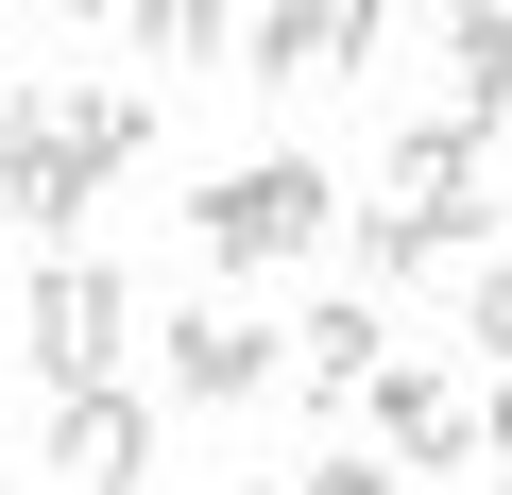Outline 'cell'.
I'll return each mask as SVG.
<instances>
[{"label":"cell","mask_w":512,"mask_h":495,"mask_svg":"<svg viewBox=\"0 0 512 495\" xmlns=\"http://www.w3.org/2000/svg\"><path fill=\"white\" fill-rule=\"evenodd\" d=\"M188 239H205V274L239 291V274H274V257H325V239H342V188H325V154H256V171H222L188 205Z\"/></svg>","instance_id":"1"},{"label":"cell","mask_w":512,"mask_h":495,"mask_svg":"<svg viewBox=\"0 0 512 495\" xmlns=\"http://www.w3.org/2000/svg\"><path fill=\"white\" fill-rule=\"evenodd\" d=\"M18 325H35V376H52V393H120V359H137V291H120V257H35Z\"/></svg>","instance_id":"2"},{"label":"cell","mask_w":512,"mask_h":495,"mask_svg":"<svg viewBox=\"0 0 512 495\" xmlns=\"http://www.w3.org/2000/svg\"><path fill=\"white\" fill-rule=\"evenodd\" d=\"M154 376H171L188 410H239V393H274V376H291V325H256L239 291H205V308L154 325Z\"/></svg>","instance_id":"3"},{"label":"cell","mask_w":512,"mask_h":495,"mask_svg":"<svg viewBox=\"0 0 512 495\" xmlns=\"http://www.w3.org/2000/svg\"><path fill=\"white\" fill-rule=\"evenodd\" d=\"M222 52H239V86H325V69H376V0H256Z\"/></svg>","instance_id":"4"},{"label":"cell","mask_w":512,"mask_h":495,"mask_svg":"<svg viewBox=\"0 0 512 495\" xmlns=\"http://www.w3.org/2000/svg\"><path fill=\"white\" fill-rule=\"evenodd\" d=\"M359 410H376V461H393V495H410V478H444V461H478V410H461L427 359H376V393H359Z\"/></svg>","instance_id":"5"},{"label":"cell","mask_w":512,"mask_h":495,"mask_svg":"<svg viewBox=\"0 0 512 495\" xmlns=\"http://www.w3.org/2000/svg\"><path fill=\"white\" fill-rule=\"evenodd\" d=\"M52 478L69 495H137L154 478V393H52Z\"/></svg>","instance_id":"6"},{"label":"cell","mask_w":512,"mask_h":495,"mask_svg":"<svg viewBox=\"0 0 512 495\" xmlns=\"http://www.w3.org/2000/svg\"><path fill=\"white\" fill-rule=\"evenodd\" d=\"M35 137L103 188V171H137V154H154V103H137V86H35Z\"/></svg>","instance_id":"7"},{"label":"cell","mask_w":512,"mask_h":495,"mask_svg":"<svg viewBox=\"0 0 512 495\" xmlns=\"http://www.w3.org/2000/svg\"><path fill=\"white\" fill-rule=\"evenodd\" d=\"M376 359H393V325H376V291H342V308H308V325H291V376H308L325 410H359V393H376Z\"/></svg>","instance_id":"8"},{"label":"cell","mask_w":512,"mask_h":495,"mask_svg":"<svg viewBox=\"0 0 512 495\" xmlns=\"http://www.w3.org/2000/svg\"><path fill=\"white\" fill-rule=\"evenodd\" d=\"M393 222H478V137L461 120H410L393 137Z\"/></svg>","instance_id":"9"},{"label":"cell","mask_w":512,"mask_h":495,"mask_svg":"<svg viewBox=\"0 0 512 495\" xmlns=\"http://www.w3.org/2000/svg\"><path fill=\"white\" fill-rule=\"evenodd\" d=\"M0 205H18V222H35V239H52V257H86V222H103V188H86V171H69V154H52V137H35V154H18V171H0Z\"/></svg>","instance_id":"10"},{"label":"cell","mask_w":512,"mask_h":495,"mask_svg":"<svg viewBox=\"0 0 512 495\" xmlns=\"http://www.w3.org/2000/svg\"><path fill=\"white\" fill-rule=\"evenodd\" d=\"M444 69H461V103H444L461 137H478V120H512V18H495V0H478V18H444Z\"/></svg>","instance_id":"11"},{"label":"cell","mask_w":512,"mask_h":495,"mask_svg":"<svg viewBox=\"0 0 512 495\" xmlns=\"http://www.w3.org/2000/svg\"><path fill=\"white\" fill-rule=\"evenodd\" d=\"M120 35H137V52H171V69H205V52L239 35V18H222V0H137V18H120Z\"/></svg>","instance_id":"12"},{"label":"cell","mask_w":512,"mask_h":495,"mask_svg":"<svg viewBox=\"0 0 512 495\" xmlns=\"http://www.w3.org/2000/svg\"><path fill=\"white\" fill-rule=\"evenodd\" d=\"M461 342L512 376V257H478V274H461Z\"/></svg>","instance_id":"13"},{"label":"cell","mask_w":512,"mask_h":495,"mask_svg":"<svg viewBox=\"0 0 512 495\" xmlns=\"http://www.w3.org/2000/svg\"><path fill=\"white\" fill-rule=\"evenodd\" d=\"M291 495H393V478H376L359 444H325V461H291Z\"/></svg>","instance_id":"14"},{"label":"cell","mask_w":512,"mask_h":495,"mask_svg":"<svg viewBox=\"0 0 512 495\" xmlns=\"http://www.w3.org/2000/svg\"><path fill=\"white\" fill-rule=\"evenodd\" d=\"M35 154V86H0V171H18Z\"/></svg>","instance_id":"15"},{"label":"cell","mask_w":512,"mask_h":495,"mask_svg":"<svg viewBox=\"0 0 512 495\" xmlns=\"http://www.w3.org/2000/svg\"><path fill=\"white\" fill-rule=\"evenodd\" d=\"M478 461H495V478H512V376H495V410H478Z\"/></svg>","instance_id":"16"},{"label":"cell","mask_w":512,"mask_h":495,"mask_svg":"<svg viewBox=\"0 0 512 495\" xmlns=\"http://www.w3.org/2000/svg\"><path fill=\"white\" fill-rule=\"evenodd\" d=\"M239 495H291V478H239Z\"/></svg>","instance_id":"17"}]
</instances>
